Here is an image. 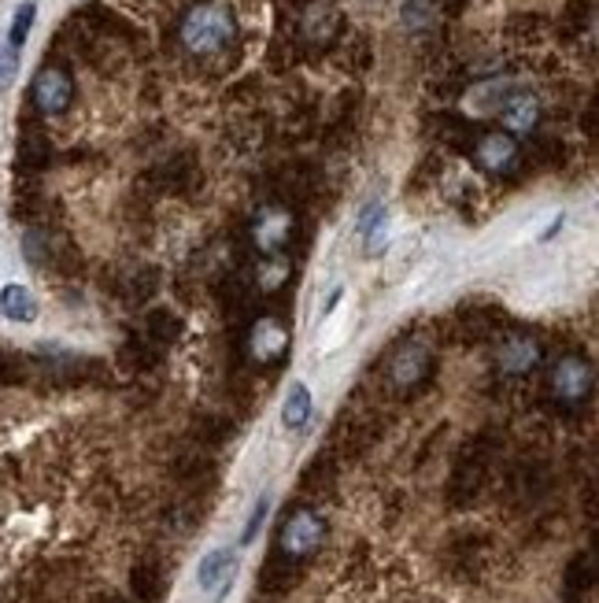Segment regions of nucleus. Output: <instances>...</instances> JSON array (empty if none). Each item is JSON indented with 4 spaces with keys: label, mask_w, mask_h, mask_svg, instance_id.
<instances>
[{
    "label": "nucleus",
    "mask_w": 599,
    "mask_h": 603,
    "mask_svg": "<svg viewBox=\"0 0 599 603\" xmlns=\"http://www.w3.org/2000/svg\"><path fill=\"white\" fill-rule=\"evenodd\" d=\"M0 311L15 322H34L37 319V300L30 296L26 285H4L0 289Z\"/></svg>",
    "instance_id": "obj_11"
},
{
    "label": "nucleus",
    "mask_w": 599,
    "mask_h": 603,
    "mask_svg": "<svg viewBox=\"0 0 599 603\" xmlns=\"http://www.w3.org/2000/svg\"><path fill=\"white\" fill-rule=\"evenodd\" d=\"M307 414H312V392H307L304 385H293V392H289V400H285V411H282V422L289 430H300L307 422Z\"/></svg>",
    "instance_id": "obj_14"
},
{
    "label": "nucleus",
    "mask_w": 599,
    "mask_h": 603,
    "mask_svg": "<svg viewBox=\"0 0 599 603\" xmlns=\"http://www.w3.org/2000/svg\"><path fill=\"white\" fill-rule=\"evenodd\" d=\"M289 344V333L278 326L274 319H263V322H256V330H252V355L256 360H274L278 352H282Z\"/></svg>",
    "instance_id": "obj_12"
},
{
    "label": "nucleus",
    "mask_w": 599,
    "mask_h": 603,
    "mask_svg": "<svg viewBox=\"0 0 599 603\" xmlns=\"http://www.w3.org/2000/svg\"><path fill=\"white\" fill-rule=\"evenodd\" d=\"M100 603H129V600H123V596H104Z\"/></svg>",
    "instance_id": "obj_18"
},
{
    "label": "nucleus",
    "mask_w": 599,
    "mask_h": 603,
    "mask_svg": "<svg viewBox=\"0 0 599 603\" xmlns=\"http://www.w3.org/2000/svg\"><path fill=\"white\" fill-rule=\"evenodd\" d=\"M30 96H34L37 112L59 115L71 107L75 86H71V78H67V71H59V67H42L34 78V86H30Z\"/></svg>",
    "instance_id": "obj_3"
},
{
    "label": "nucleus",
    "mask_w": 599,
    "mask_h": 603,
    "mask_svg": "<svg viewBox=\"0 0 599 603\" xmlns=\"http://www.w3.org/2000/svg\"><path fill=\"white\" fill-rule=\"evenodd\" d=\"M237 23L234 12H229L226 0H204V4L189 8L182 26H178V37H182V48L193 56H212L218 48H226L234 42Z\"/></svg>",
    "instance_id": "obj_1"
},
{
    "label": "nucleus",
    "mask_w": 599,
    "mask_h": 603,
    "mask_svg": "<svg viewBox=\"0 0 599 603\" xmlns=\"http://www.w3.org/2000/svg\"><path fill=\"white\" fill-rule=\"evenodd\" d=\"M323 541H326V519L315 508H296L282 522V533H278V556L304 567V559L315 556L323 548Z\"/></svg>",
    "instance_id": "obj_2"
},
{
    "label": "nucleus",
    "mask_w": 599,
    "mask_h": 603,
    "mask_svg": "<svg viewBox=\"0 0 599 603\" xmlns=\"http://www.w3.org/2000/svg\"><path fill=\"white\" fill-rule=\"evenodd\" d=\"M300 574H304V570H300V562H293V559H282L274 551L271 559H267V567H263V592H289L300 581Z\"/></svg>",
    "instance_id": "obj_10"
},
{
    "label": "nucleus",
    "mask_w": 599,
    "mask_h": 603,
    "mask_svg": "<svg viewBox=\"0 0 599 603\" xmlns=\"http://www.w3.org/2000/svg\"><path fill=\"white\" fill-rule=\"evenodd\" d=\"M426 367H429V352L422 349V344H404L393 360V378L399 385H411V382L422 378Z\"/></svg>",
    "instance_id": "obj_9"
},
{
    "label": "nucleus",
    "mask_w": 599,
    "mask_h": 603,
    "mask_svg": "<svg viewBox=\"0 0 599 603\" xmlns=\"http://www.w3.org/2000/svg\"><path fill=\"white\" fill-rule=\"evenodd\" d=\"M15 67H19V53L4 42V37H0V89L15 78Z\"/></svg>",
    "instance_id": "obj_17"
},
{
    "label": "nucleus",
    "mask_w": 599,
    "mask_h": 603,
    "mask_svg": "<svg viewBox=\"0 0 599 603\" xmlns=\"http://www.w3.org/2000/svg\"><path fill=\"white\" fill-rule=\"evenodd\" d=\"M34 12H37L34 4H23V8H19V12H15L12 34H8V45H12L15 53H19V48H23V42H26V34H30V23H34Z\"/></svg>",
    "instance_id": "obj_16"
},
{
    "label": "nucleus",
    "mask_w": 599,
    "mask_h": 603,
    "mask_svg": "<svg viewBox=\"0 0 599 603\" xmlns=\"http://www.w3.org/2000/svg\"><path fill=\"white\" fill-rule=\"evenodd\" d=\"M289 226H293V219H289L285 212H267L263 219H259V226H256V244L263 252H274L278 244H282L289 237Z\"/></svg>",
    "instance_id": "obj_13"
},
{
    "label": "nucleus",
    "mask_w": 599,
    "mask_h": 603,
    "mask_svg": "<svg viewBox=\"0 0 599 603\" xmlns=\"http://www.w3.org/2000/svg\"><path fill=\"white\" fill-rule=\"evenodd\" d=\"M592 389V371L581 360H563L552 374V392L563 403H577L585 392Z\"/></svg>",
    "instance_id": "obj_4"
},
{
    "label": "nucleus",
    "mask_w": 599,
    "mask_h": 603,
    "mask_svg": "<svg viewBox=\"0 0 599 603\" xmlns=\"http://www.w3.org/2000/svg\"><path fill=\"white\" fill-rule=\"evenodd\" d=\"M229 570H234V556H229V551H212V556L200 562V585L215 589L218 578H226Z\"/></svg>",
    "instance_id": "obj_15"
},
{
    "label": "nucleus",
    "mask_w": 599,
    "mask_h": 603,
    "mask_svg": "<svg viewBox=\"0 0 599 603\" xmlns=\"http://www.w3.org/2000/svg\"><path fill=\"white\" fill-rule=\"evenodd\" d=\"M536 115H541V104L533 96H511L504 107H499V118H504L507 130L515 134H529L536 126Z\"/></svg>",
    "instance_id": "obj_8"
},
{
    "label": "nucleus",
    "mask_w": 599,
    "mask_h": 603,
    "mask_svg": "<svg viewBox=\"0 0 599 603\" xmlns=\"http://www.w3.org/2000/svg\"><path fill=\"white\" fill-rule=\"evenodd\" d=\"M474 160L485 167V171H507L518 160V145L515 137L507 134H485L474 148Z\"/></svg>",
    "instance_id": "obj_5"
},
{
    "label": "nucleus",
    "mask_w": 599,
    "mask_h": 603,
    "mask_svg": "<svg viewBox=\"0 0 599 603\" xmlns=\"http://www.w3.org/2000/svg\"><path fill=\"white\" fill-rule=\"evenodd\" d=\"M536 360H541V352H536V344L529 338H507L499 344V367L507 374H525Z\"/></svg>",
    "instance_id": "obj_7"
},
{
    "label": "nucleus",
    "mask_w": 599,
    "mask_h": 603,
    "mask_svg": "<svg viewBox=\"0 0 599 603\" xmlns=\"http://www.w3.org/2000/svg\"><path fill=\"white\" fill-rule=\"evenodd\" d=\"M129 585H134L137 600H145V603L159 600V596H163V589H167L163 562H159V559H142L134 567V574H129Z\"/></svg>",
    "instance_id": "obj_6"
}]
</instances>
